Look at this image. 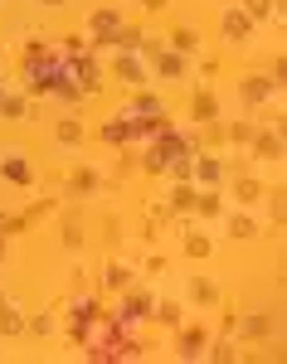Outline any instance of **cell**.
Returning <instances> with one entry per match:
<instances>
[{"mask_svg": "<svg viewBox=\"0 0 287 364\" xmlns=\"http://www.w3.org/2000/svg\"><path fill=\"white\" fill-rule=\"evenodd\" d=\"M180 156H195V151H190V136H185V132H175L171 122H166V127H156V132H151V146H146V161H142V166L146 170H166L171 161H180Z\"/></svg>", "mask_w": 287, "mask_h": 364, "instance_id": "1", "label": "cell"}, {"mask_svg": "<svg viewBox=\"0 0 287 364\" xmlns=\"http://www.w3.org/2000/svg\"><path fill=\"white\" fill-rule=\"evenodd\" d=\"M122 117H127L137 132H156V127H166V107H161L156 97H137V102H132Z\"/></svg>", "mask_w": 287, "mask_h": 364, "instance_id": "2", "label": "cell"}, {"mask_svg": "<svg viewBox=\"0 0 287 364\" xmlns=\"http://www.w3.org/2000/svg\"><path fill=\"white\" fill-rule=\"evenodd\" d=\"M142 316H151V296H142V291H137V296H127V301H122V311H117V326H122V331H132Z\"/></svg>", "mask_w": 287, "mask_h": 364, "instance_id": "3", "label": "cell"}, {"mask_svg": "<svg viewBox=\"0 0 287 364\" xmlns=\"http://www.w3.org/2000/svg\"><path fill=\"white\" fill-rule=\"evenodd\" d=\"M0 175H5L10 185H29V180H34V175H29V166L20 161V151H5V156H0Z\"/></svg>", "mask_w": 287, "mask_h": 364, "instance_id": "4", "label": "cell"}, {"mask_svg": "<svg viewBox=\"0 0 287 364\" xmlns=\"http://www.w3.org/2000/svg\"><path fill=\"white\" fill-rule=\"evenodd\" d=\"M93 321H98V301H93V296H78V301H73V340H83V331Z\"/></svg>", "mask_w": 287, "mask_h": 364, "instance_id": "5", "label": "cell"}, {"mask_svg": "<svg viewBox=\"0 0 287 364\" xmlns=\"http://www.w3.org/2000/svg\"><path fill=\"white\" fill-rule=\"evenodd\" d=\"M88 25H93V34H98V44H113V34L122 29V20H117V10H98Z\"/></svg>", "mask_w": 287, "mask_h": 364, "instance_id": "6", "label": "cell"}, {"mask_svg": "<svg viewBox=\"0 0 287 364\" xmlns=\"http://www.w3.org/2000/svg\"><path fill=\"white\" fill-rule=\"evenodd\" d=\"M219 25H224V34H229L234 44H244V39H249V29H254V20H249L244 10H224V20H219Z\"/></svg>", "mask_w": 287, "mask_h": 364, "instance_id": "7", "label": "cell"}, {"mask_svg": "<svg viewBox=\"0 0 287 364\" xmlns=\"http://www.w3.org/2000/svg\"><path fill=\"white\" fill-rule=\"evenodd\" d=\"M254 151H259V161H278L283 156V136L278 132H254Z\"/></svg>", "mask_w": 287, "mask_h": 364, "instance_id": "8", "label": "cell"}, {"mask_svg": "<svg viewBox=\"0 0 287 364\" xmlns=\"http://www.w3.org/2000/svg\"><path fill=\"white\" fill-rule=\"evenodd\" d=\"M190 175H195L200 185H219V180H224V166H219L214 156H195V170H190Z\"/></svg>", "mask_w": 287, "mask_h": 364, "instance_id": "9", "label": "cell"}, {"mask_svg": "<svg viewBox=\"0 0 287 364\" xmlns=\"http://www.w3.org/2000/svg\"><path fill=\"white\" fill-rule=\"evenodd\" d=\"M117 78L122 83H146V63L132 54H117Z\"/></svg>", "mask_w": 287, "mask_h": 364, "instance_id": "10", "label": "cell"}, {"mask_svg": "<svg viewBox=\"0 0 287 364\" xmlns=\"http://www.w3.org/2000/svg\"><path fill=\"white\" fill-rule=\"evenodd\" d=\"M239 92H244V102H268V97L278 92V83H273V78H249Z\"/></svg>", "mask_w": 287, "mask_h": 364, "instance_id": "11", "label": "cell"}, {"mask_svg": "<svg viewBox=\"0 0 287 364\" xmlns=\"http://www.w3.org/2000/svg\"><path fill=\"white\" fill-rule=\"evenodd\" d=\"M103 136L113 141V146H127V141L137 136V127H132V122H127V117H113V122H108V127H103Z\"/></svg>", "mask_w": 287, "mask_h": 364, "instance_id": "12", "label": "cell"}, {"mask_svg": "<svg viewBox=\"0 0 287 364\" xmlns=\"http://www.w3.org/2000/svg\"><path fill=\"white\" fill-rule=\"evenodd\" d=\"M204 345H209V340H204V331H185V336H180V360H200Z\"/></svg>", "mask_w": 287, "mask_h": 364, "instance_id": "13", "label": "cell"}, {"mask_svg": "<svg viewBox=\"0 0 287 364\" xmlns=\"http://www.w3.org/2000/svg\"><path fill=\"white\" fill-rule=\"evenodd\" d=\"M156 73H161V78H180V73H185V54H166V49H161V54H156Z\"/></svg>", "mask_w": 287, "mask_h": 364, "instance_id": "14", "label": "cell"}, {"mask_svg": "<svg viewBox=\"0 0 287 364\" xmlns=\"http://www.w3.org/2000/svg\"><path fill=\"white\" fill-rule=\"evenodd\" d=\"M214 112H219V102H214V92H200V97L190 102V117H195V122H214Z\"/></svg>", "mask_w": 287, "mask_h": 364, "instance_id": "15", "label": "cell"}, {"mask_svg": "<svg viewBox=\"0 0 287 364\" xmlns=\"http://www.w3.org/2000/svg\"><path fill=\"white\" fill-rule=\"evenodd\" d=\"M103 282H108L113 291H122V287H132V267H127V262H108V272H103Z\"/></svg>", "mask_w": 287, "mask_h": 364, "instance_id": "16", "label": "cell"}, {"mask_svg": "<svg viewBox=\"0 0 287 364\" xmlns=\"http://www.w3.org/2000/svg\"><path fill=\"white\" fill-rule=\"evenodd\" d=\"M54 136L68 141V146H73V141H83V122H78V117H63V122L54 127Z\"/></svg>", "mask_w": 287, "mask_h": 364, "instance_id": "17", "label": "cell"}, {"mask_svg": "<svg viewBox=\"0 0 287 364\" xmlns=\"http://www.w3.org/2000/svg\"><path fill=\"white\" fill-rule=\"evenodd\" d=\"M259 195H263L259 180H249V175H239V180H234V199H244V204H249V199H259Z\"/></svg>", "mask_w": 287, "mask_h": 364, "instance_id": "18", "label": "cell"}, {"mask_svg": "<svg viewBox=\"0 0 287 364\" xmlns=\"http://www.w3.org/2000/svg\"><path fill=\"white\" fill-rule=\"evenodd\" d=\"M195 199H200V195L180 180V185H175V195H171V209H180V214H185V209H195Z\"/></svg>", "mask_w": 287, "mask_h": 364, "instance_id": "19", "label": "cell"}, {"mask_svg": "<svg viewBox=\"0 0 287 364\" xmlns=\"http://www.w3.org/2000/svg\"><path fill=\"white\" fill-rule=\"evenodd\" d=\"M0 112H5V122H20V117H25V97L5 92V97H0Z\"/></svg>", "mask_w": 287, "mask_h": 364, "instance_id": "20", "label": "cell"}, {"mask_svg": "<svg viewBox=\"0 0 287 364\" xmlns=\"http://www.w3.org/2000/svg\"><path fill=\"white\" fill-rule=\"evenodd\" d=\"M98 185H103V180H98L93 170H73V195H93Z\"/></svg>", "mask_w": 287, "mask_h": 364, "instance_id": "21", "label": "cell"}, {"mask_svg": "<svg viewBox=\"0 0 287 364\" xmlns=\"http://www.w3.org/2000/svg\"><path fill=\"white\" fill-rule=\"evenodd\" d=\"M229 238H254V219L249 214H229Z\"/></svg>", "mask_w": 287, "mask_h": 364, "instance_id": "22", "label": "cell"}, {"mask_svg": "<svg viewBox=\"0 0 287 364\" xmlns=\"http://www.w3.org/2000/svg\"><path fill=\"white\" fill-rule=\"evenodd\" d=\"M171 44H175V54H190V49H195V29H175Z\"/></svg>", "mask_w": 287, "mask_h": 364, "instance_id": "23", "label": "cell"}, {"mask_svg": "<svg viewBox=\"0 0 287 364\" xmlns=\"http://www.w3.org/2000/svg\"><path fill=\"white\" fill-rule=\"evenodd\" d=\"M190 296H195V301H219L214 282H190Z\"/></svg>", "mask_w": 287, "mask_h": 364, "instance_id": "24", "label": "cell"}, {"mask_svg": "<svg viewBox=\"0 0 287 364\" xmlns=\"http://www.w3.org/2000/svg\"><path fill=\"white\" fill-rule=\"evenodd\" d=\"M268 10H273V0H244V15H249V20H263Z\"/></svg>", "mask_w": 287, "mask_h": 364, "instance_id": "25", "label": "cell"}, {"mask_svg": "<svg viewBox=\"0 0 287 364\" xmlns=\"http://www.w3.org/2000/svg\"><path fill=\"white\" fill-rule=\"evenodd\" d=\"M195 209H200L204 219H214V214H219V195H200V199H195Z\"/></svg>", "mask_w": 287, "mask_h": 364, "instance_id": "26", "label": "cell"}, {"mask_svg": "<svg viewBox=\"0 0 287 364\" xmlns=\"http://www.w3.org/2000/svg\"><path fill=\"white\" fill-rule=\"evenodd\" d=\"M15 331H20V316L5 306V311H0V336H15Z\"/></svg>", "mask_w": 287, "mask_h": 364, "instance_id": "27", "label": "cell"}, {"mask_svg": "<svg viewBox=\"0 0 287 364\" xmlns=\"http://www.w3.org/2000/svg\"><path fill=\"white\" fill-rule=\"evenodd\" d=\"M185 252H190V257H204V252H209V238L190 233V238H185Z\"/></svg>", "mask_w": 287, "mask_h": 364, "instance_id": "28", "label": "cell"}, {"mask_svg": "<svg viewBox=\"0 0 287 364\" xmlns=\"http://www.w3.org/2000/svg\"><path fill=\"white\" fill-rule=\"evenodd\" d=\"M156 321L175 326V321H180V306H175V301H161V306H156Z\"/></svg>", "mask_w": 287, "mask_h": 364, "instance_id": "29", "label": "cell"}, {"mask_svg": "<svg viewBox=\"0 0 287 364\" xmlns=\"http://www.w3.org/2000/svg\"><path fill=\"white\" fill-rule=\"evenodd\" d=\"M224 136H229V141H254V127H249V122H234Z\"/></svg>", "mask_w": 287, "mask_h": 364, "instance_id": "30", "label": "cell"}, {"mask_svg": "<svg viewBox=\"0 0 287 364\" xmlns=\"http://www.w3.org/2000/svg\"><path fill=\"white\" fill-rule=\"evenodd\" d=\"M63 243H68V248H78V243H83V233H78V219H68V224H63Z\"/></svg>", "mask_w": 287, "mask_h": 364, "instance_id": "31", "label": "cell"}, {"mask_svg": "<svg viewBox=\"0 0 287 364\" xmlns=\"http://www.w3.org/2000/svg\"><path fill=\"white\" fill-rule=\"evenodd\" d=\"M268 209H273V224H283V190L268 195Z\"/></svg>", "mask_w": 287, "mask_h": 364, "instance_id": "32", "label": "cell"}, {"mask_svg": "<svg viewBox=\"0 0 287 364\" xmlns=\"http://www.w3.org/2000/svg\"><path fill=\"white\" fill-rule=\"evenodd\" d=\"M29 331H34V336H49V331H54V321H49V316H34V321H29Z\"/></svg>", "mask_w": 287, "mask_h": 364, "instance_id": "33", "label": "cell"}, {"mask_svg": "<svg viewBox=\"0 0 287 364\" xmlns=\"http://www.w3.org/2000/svg\"><path fill=\"white\" fill-rule=\"evenodd\" d=\"M20 224H25V219H10V214H0V233H15Z\"/></svg>", "mask_w": 287, "mask_h": 364, "instance_id": "34", "label": "cell"}, {"mask_svg": "<svg viewBox=\"0 0 287 364\" xmlns=\"http://www.w3.org/2000/svg\"><path fill=\"white\" fill-rule=\"evenodd\" d=\"M146 10H166V5H171V0H142Z\"/></svg>", "mask_w": 287, "mask_h": 364, "instance_id": "35", "label": "cell"}, {"mask_svg": "<svg viewBox=\"0 0 287 364\" xmlns=\"http://www.w3.org/2000/svg\"><path fill=\"white\" fill-rule=\"evenodd\" d=\"M5 306H10V301H5V296H0V311H5Z\"/></svg>", "mask_w": 287, "mask_h": 364, "instance_id": "36", "label": "cell"}, {"mask_svg": "<svg viewBox=\"0 0 287 364\" xmlns=\"http://www.w3.org/2000/svg\"><path fill=\"white\" fill-rule=\"evenodd\" d=\"M44 5H58V0H44Z\"/></svg>", "mask_w": 287, "mask_h": 364, "instance_id": "37", "label": "cell"}, {"mask_svg": "<svg viewBox=\"0 0 287 364\" xmlns=\"http://www.w3.org/2000/svg\"><path fill=\"white\" fill-rule=\"evenodd\" d=\"M0 257H5V243H0Z\"/></svg>", "mask_w": 287, "mask_h": 364, "instance_id": "38", "label": "cell"}, {"mask_svg": "<svg viewBox=\"0 0 287 364\" xmlns=\"http://www.w3.org/2000/svg\"><path fill=\"white\" fill-rule=\"evenodd\" d=\"M0 97H5V87H0Z\"/></svg>", "mask_w": 287, "mask_h": 364, "instance_id": "39", "label": "cell"}]
</instances>
